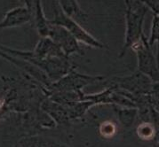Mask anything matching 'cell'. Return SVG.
<instances>
[{
  "mask_svg": "<svg viewBox=\"0 0 159 147\" xmlns=\"http://www.w3.org/2000/svg\"><path fill=\"white\" fill-rule=\"evenodd\" d=\"M34 56L39 59H48L52 58H69L67 57L52 40L49 37H41L36 45L34 51H32Z\"/></svg>",
  "mask_w": 159,
  "mask_h": 147,
  "instance_id": "cell-7",
  "label": "cell"
},
{
  "mask_svg": "<svg viewBox=\"0 0 159 147\" xmlns=\"http://www.w3.org/2000/svg\"><path fill=\"white\" fill-rule=\"evenodd\" d=\"M142 3L147 7V9H150L154 14H158V0H157V1L156 0H154V1H142Z\"/></svg>",
  "mask_w": 159,
  "mask_h": 147,
  "instance_id": "cell-12",
  "label": "cell"
},
{
  "mask_svg": "<svg viewBox=\"0 0 159 147\" xmlns=\"http://www.w3.org/2000/svg\"><path fill=\"white\" fill-rule=\"evenodd\" d=\"M2 106H3V103H2V101L0 100V111H1V108H2Z\"/></svg>",
  "mask_w": 159,
  "mask_h": 147,
  "instance_id": "cell-13",
  "label": "cell"
},
{
  "mask_svg": "<svg viewBox=\"0 0 159 147\" xmlns=\"http://www.w3.org/2000/svg\"><path fill=\"white\" fill-rule=\"evenodd\" d=\"M137 133L142 139H149L154 136V128L148 123H144L139 126Z\"/></svg>",
  "mask_w": 159,
  "mask_h": 147,
  "instance_id": "cell-10",
  "label": "cell"
},
{
  "mask_svg": "<svg viewBox=\"0 0 159 147\" xmlns=\"http://www.w3.org/2000/svg\"><path fill=\"white\" fill-rule=\"evenodd\" d=\"M158 14H154L152 19V25H151V29H150V36L148 38V45L151 47L155 43L158 41Z\"/></svg>",
  "mask_w": 159,
  "mask_h": 147,
  "instance_id": "cell-9",
  "label": "cell"
},
{
  "mask_svg": "<svg viewBox=\"0 0 159 147\" xmlns=\"http://www.w3.org/2000/svg\"><path fill=\"white\" fill-rule=\"evenodd\" d=\"M48 37L52 40L61 49L63 53L69 57L71 54L77 53L83 55L84 51L80 48L75 37L64 28L50 23Z\"/></svg>",
  "mask_w": 159,
  "mask_h": 147,
  "instance_id": "cell-4",
  "label": "cell"
},
{
  "mask_svg": "<svg viewBox=\"0 0 159 147\" xmlns=\"http://www.w3.org/2000/svg\"><path fill=\"white\" fill-rule=\"evenodd\" d=\"M126 13H125V45L121 52V57L125 51L132 48L141 38L142 25L146 15L147 7L141 1H125Z\"/></svg>",
  "mask_w": 159,
  "mask_h": 147,
  "instance_id": "cell-1",
  "label": "cell"
},
{
  "mask_svg": "<svg viewBox=\"0 0 159 147\" xmlns=\"http://www.w3.org/2000/svg\"><path fill=\"white\" fill-rule=\"evenodd\" d=\"M115 130H116V128H115L114 124L109 122H104L103 124H102V126L100 128V132L104 136H113L115 133Z\"/></svg>",
  "mask_w": 159,
  "mask_h": 147,
  "instance_id": "cell-11",
  "label": "cell"
},
{
  "mask_svg": "<svg viewBox=\"0 0 159 147\" xmlns=\"http://www.w3.org/2000/svg\"><path fill=\"white\" fill-rule=\"evenodd\" d=\"M58 4L64 14L70 19L76 20V22H78L77 19H85L88 17V14L84 13L81 9L78 2L76 1L63 0V1H58Z\"/></svg>",
  "mask_w": 159,
  "mask_h": 147,
  "instance_id": "cell-8",
  "label": "cell"
},
{
  "mask_svg": "<svg viewBox=\"0 0 159 147\" xmlns=\"http://www.w3.org/2000/svg\"><path fill=\"white\" fill-rule=\"evenodd\" d=\"M25 6L30 10L36 28L41 37H48L50 22L45 18L40 1H25Z\"/></svg>",
  "mask_w": 159,
  "mask_h": 147,
  "instance_id": "cell-5",
  "label": "cell"
},
{
  "mask_svg": "<svg viewBox=\"0 0 159 147\" xmlns=\"http://www.w3.org/2000/svg\"><path fill=\"white\" fill-rule=\"evenodd\" d=\"M31 20L30 10L24 6H18L8 11L0 21V29L16 28Z\"/></svg>",
  "mask_w": 159,
  "mask_h": 147,
  "instance_id": "cell-6",
  "label": "cell"
},
{
  "mask_svg": "<svg viewBox=\"0 0 159 147\" xmlns=\"http://www.w3.org/2000/svg\"><path fill=\"white\" fill-rule=\"evenodd\" d=\"M132 49L137 55L138 70L142 75L148 76L150 80H158V67L156 57L153 53L151 47L148 45V37L143 34L140 40L132 46Z\"/></svg>",
  "mask_w": 159,
  "mask_h": 147,
  "instance_id": "cell-3",
  "label": "cell"
},
{
  "mask_svg": "<svg viewBox=\"0 0 159 147\" xmlns=\"http://www.w3.org/2000/svg\"><path fill=\"white\" fill-rule=\"evenodd\" d=\"M57 5V6H53L54 18L52 20H49L51 24L61 26L64 28L75 37L78 43H82L93 48H99V49L105 48V45H103L102 42L97 40L94 37H93L90 33L87 32L82 26H80L78 22L66 16L61 11L58 2Z\"/></svg>",
  "mask_w": 159,
  "mask_h": 147,
  "instance_id": "cell-2",
  "label": "cell"
}]
</instances>
